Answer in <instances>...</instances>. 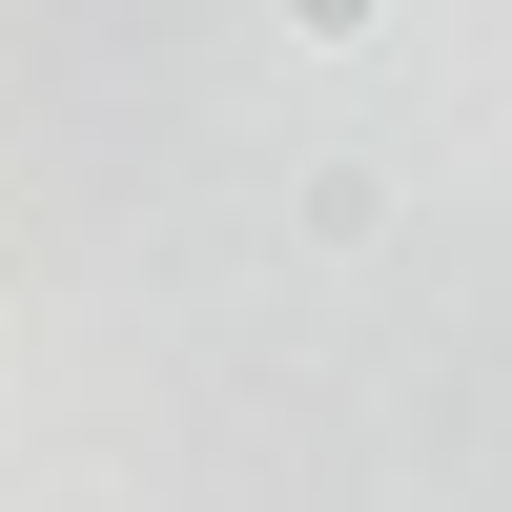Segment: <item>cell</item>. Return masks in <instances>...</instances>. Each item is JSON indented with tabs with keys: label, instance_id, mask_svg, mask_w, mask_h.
Listing matches in <instances>:
<instances>
[{
	"label": "cell",
	"instance_id": "6da1fadb",
	"mask_svg": "<svg viewBox=\"0 0 512 512\" xmlns=\"http://www.w3.org/2000/svg\"><path fill=\"white\" fill-rule=\"evenodd\" d=\"M287 21H308V41H369V0H287Z\"/></svg>",
	"mask_w": 512,
	"mask_h": 512
}]
</instances>
